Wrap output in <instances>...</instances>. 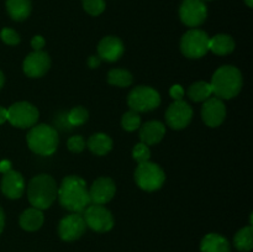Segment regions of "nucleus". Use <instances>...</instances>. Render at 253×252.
Segmentation results:
<instances>
[{"mask_svg":"<svg viewBox=\"0 0 253 252\" xmlns=\"http://www.w3.org/2000/svg\"><path fill=\"white\" fill-rule=\"evenodd\" d=\"M124 51H125V47L119 37L106 36L99 42V57L108 62H115L120 59V57H123Z\"/></svg>","mask_w":253,"mask_h":252,"instance_id":"obj_17","label":"nucleus"},{"mask_svg":"<svg viewBox=\"0 0 253 252\" xmlns=\"http://www.w3.org/2000/svg\"><path fill=\"white\" fill-rule=\"evenodd\" d=\"M127 104L131 110L136 113H146L160 106L161 96L158 91L151 86L140 85L128 94Z\"/></svg>","mask_w":253,"mask_h":252,"instance_id":"obj_7","label":"nucleus"},{"mask_svg":"<svg viewBox=\"0 0 253 252\" xmlns=\"http://www.w3.org/2000/svg\"><path fill=\"white\" fill-rule=\"evenodd\" d=\"M165 180V172L158 165L150 161L138 163L135 170V182L141 189L146 192H153V190L160 189Z\"/></svg>","mask_w":253,"mask_h":252,"instance_id":"obj_5","label":"nucleus"},{"mask_svg":"<svg viewBox=\"0 0 253 252\" xmlns=\"http://www.w3.org/2000/svg\"><path fill=\"white\" fill-rule=\"evenodd\" d=\"M116 192V185L114 180L109 177H100L91 184L89 189V198L93 204L104 205L110 202Z\"/></svg>","mask_w":253,"mask_h":252,"instance_id":"obj_15","label":"nucleus"},{"mask_svg":"<svg viewBox=\"0 0 253 252\" xmlns=\"http://www.w3.org/2000/svg\"><path fill=\"white\" fill-rule=\"evenodd\" d=\"M235 49V41L229 35L220 34L210 39L209 41V51L217 56H225V54L231 53Z\"/></svg>","mask_w":253,"mask_h":252,"instance_id":"obj_21","label":"nucleus"},{"mask_svg":"<svg viewBox=\"0 0 253 252\" xmlns=\"http://www.w3.org/2000/svg\"><path fill=\"white\" fill-rule=\"evenodd\" d=\"M83 7L91 16H98L105 10V0H82Z\"/></svg>","mask_w":253,"mask_h":252,"instance_id":"obj_29","label":"nucleus"},{"mask_svg":"<svg viewBox=\"0 0 253 252\" xmlns=\"http://www.w3.org/2000/svg\"><path fill=\"white\" fill-rule=\"evenodd\" d=\"M51 67V59L43 51H35L25 58L22 68L30 78H40L44 76Z\"/></svg>","mask_w":253,"mask_h":252,"instance_id":"obj_14","label":"nucleus"},{"mask_svg":"<svg viewBox=\"0 0 253 252\" xmlns=\"http://www.w3.org/2000/svg\"><path fill=\"white\" fill-rule=\"evenodd\" d=\"M0 37H1L2 41L6 44H10V46H15V44L20 43V36L15 30L9 29V27H5V29L1 30L0 32Z\"/></svg>","mask_w":253,"mask_h":252,"instance_id":"obj_31","label":"nucleus"},{"mask_svg":"<svg viewBox=\"0 0 253 252\" xmlns=\"http://www.w3.org/2000/svg\"><path fill=\"white\" fill-rule=\"evenodd\" d=\"M242 83V74L236 67L222 66L214 73L210 85L216 98L231 99L240 93Z\"/></svg>","mask_w":253,"mask_h":252,"instance_id":"obj_3","label":"nucleus"},{"mask_svg":"<svg viewBox=\"0 0 253 252\" xmlns=\"http://www.w3.org/2000/svg\"><path fill=\"white\" fill-rule=\"evenodd\" d=\"M9 170H11V163H10V161H1V162H0V172L4 174V173L9 172Z\"/></svg>","mask_w":253,"mask_h":252,"instance_id":"obj_36","label":"nucleus"},{"mask_svg":"<svg viewBox=\"0 0 253 252\" xmlns=\"http://www.w3.org/2000/svg\"><path fill=\"white\" fill-rule=\"evenodd\" d=\"M169 94L174 100H183L184 89H183L179 84H174V85H172V88L169 89Z\"/></svg>","mask_w":253,"mask_h":252,"instance_id":"obj_33","label":"nucleus"},{"mask_svg":"<svg viewBox=\"0 0 253 252\" xmlns=\"http://www.w3.org/2000/svg\"><path fill=\"white\" fill-rule=\"evenodd\" d=\"M108 82L111 85L125 88L132 84V74L126 69H111L108 73Z\"/></svg>","mask_w":253,"mask_h":252,"instance_id":"obj_26","label":"nucleus"},{"mask_svg":"<svg viewBox=\"0 0 253 252\" xmlns=\"http://www.w3.org/2000/svg\"><path fill=\"white\" fill-rule=\"evenodd\" d=\"M245 2H246V5L249 7H252L253 6V0H244Z\"/></svg>","mask_w":253,"mask_h":252,"instance_id":"obj_40","label":"nucleus"},{"mask_svg":"<svg viewBox=\"0 0 253 252\" xmlns=\"http://www.w3.org/2000/svg\"><path fill=\"white\" fill-rule=\"evenodd\" d=\"M39 120V110L27 101L15 103L7 109V121L19 128L32 127Z\"/></svg>","mask_w":253,"mask_h":252,"instance_id":"obj_8","label":"nucleus"},{"mask_svg":"<svg viewBox=\"0 0 253 252\" xmlns=\"http://www.w3.org/2000/svg\"><path fill=\"white\" fill-rule=\"evenodd\" d=\"M208 9L203 0H183L179 7V17L184 25L197 27L207 20Z\"/></svg>","mask_w":253,"mask_h":252,"instance_id":"obj_10","label":"nucleus"},{"mask_svg":"<svg viewBox=\"0 0 253 252\" xmlns=\"http://www.w3.org/2000/svg\"><path fill=\"white\" fill-rule=\"evenodd\" d=\"M67 146H68L69 151L74 153H79L85 147V141H84V138L81 135L72 136L68 140V142H67Z\"/></svg>","mask_w":253,"mask_h":252,"instance_id":"obj_32","label":"nucleus"},{"mask_svg":"<svg viewBox=\"0 0 253 252\" xmlns=\"http://www.w3.org/2000/svg\"><path fill=\"white\" fill-rule=\"evenodd\" d=\"M7 120V109L0 106V125Z\"/></svg>","mask_w":253,"mask_h":252,"instance_id":"obj_37","label":"nucleus"},{"mask_svg":"<svg viewBox=\"0 0 253 252\" xmlns=\"http://www.w3.org/2000/svg\"><path fill=\"white\" fill-rule=\"evenodd\" d=\"M1 192L10 199H19L25 192L24 177L12 169L4 173L1 179Z\"/></svg>","mask_w":253,"mask_h":252,"instance_id":"obj_16","label":"nucleus"},{"mask_svg":"<svg viewBox=\"0 0 253 252\" xmlns=\"http://www.w3.org/2000/svg\"><path fill=\"white\" fill-rule=\"evenodd\" d=\"M86 145H88L89 150H90L94 155L104 156L106 155V153L110 152L111 148H113V140H111L108 135H105V133L99 132L91 135L90 137H89Z\"/></svg>","mask_w":253,"mask_h":252,"instance_id":"obj_23","label":"nucleus"},{"mask_svg":"<svg viewBox=\"0 0 253 252\" xmlns=\"http://www.w3.org/2000/svg\"><path fill=\"white\" fill-rule=\"evenodd\" d=\"M101 63V58L99 56H90L88 58V66L90 68H98Z\"/></svg>","mask_w":253,"mask_h":252,"instance_id":"obj_35","label":"nucleus"},{"mask_svg":"<svg viewBox=\"0 0 253 252\" xmlns=\"http://www.w3.org/2000/svg\"><path fill=\"white\" fill-rule=\"evenodd\" d=\"M166 133V127L161 121H148L143 124L140 128L141 142L145 145H156L163 138Z\"/></svg>","mask_w":253,"mask_h":252,"instance_id":"obj_18","label":"nucleus"},{"mask_svg":"<svg viewBox=\"0 0 253 252\" xmlns=\"http://www.w3.org/2000/svg\"><path fill=\"white\" fill-rule=\"evenodd\" d=\"M203 1H210V0H203Z\"/></svg>","mask_w":253,"mask_h":252,"instance_id":"obj_41","label":"nucleus"},{"mask_svg":"<svg viewBox=\"0 0 253 252\" xmlns=\"http://www.w3.org/2000/svg\"><path fill=\"white\" fill-rule=\"evenodd\" d=\"M85 221L83 216L78 212H72L61 220L58 225L59 237L64 241H74L78 240L85 231Z\"/></svg>","mask_w":253,"mask_h":252,"instance_id":"obj_12","label":"nucleus"},{"mask_svg":"<svg viewBox=\"0 0 253 252\" xmlns=\"http://www.w3.org/2000/svg\"><path fill=\"white\" fill-rule=\"evenodd\" d=\"M31 0H6V10L15 21H22L31 14Z\"/></svg>","mask_w":253,"mask_h":252,"instance_id":"obj_22","label":"nucleus"},{"mask_svg":"<svg viewBox=\"0 0 253 252\" xmlns=\"http://www.w3.org/2000/svg\"><path fill=\"white\" fill-rule=\"evenodd\" d=\"M83 219L86 226L96 232L110 231L114 226V217L105 207L99 204L89 205L84 210Z\"/></svg>","mask_w":253,"mask_h":252,"instance_id":"obj_9","label":"nucleus"},{"mask_svg":"<svg viewBox=\"0 0 253 252\" xmlns=\"http://www.w3.org/2000/svg\"><path fill=\"white\" fill-rule=\"evenodd\" d=\"M44 43H46L44 39L42 36H40V35H37V36H35L31 40V46L35 51H42V48L44 47Z\"/></svg>","mask_w":253,"mask_h":252,"instance_id":"obj_34","label":"nucleus"},{"mask_svg":"<svg viewBox=\"0 0 253 252\" xmlns=\"http://www.w3.org/2000/svg\"><path fill=\"white\" fill-rule=\"evenodd\" d=\"M212 94V89L210 83L208 82H197V83L192 84L188 89V95L193 101H205L209 99Z\"/></svg>","mask_w":253,"mask_h":252,"instance_id":"obj_25","label":"nucleus"},{"mask_svg":"<svg viewBox=\"0 0 253 252\" xmlns=\"http://www.w3.org/2000/svg\"><path fill=\"white\" fill-rule=\"evenodd\" d=\"M4 82H5V77L4 74H2V72L0 71V89H1L2 85H4Z\"/></svg>","mask_w":253,"mask_h":252,"instance_id":"obj_39","label":"nucleus"},{"mask_svg":"<svg viewBox=\"0 0 253 252\" xmlns=\"http://www.w3.org/2000/svg\"><path fill=\"white\" fill-rule=\"evenodd\" d=\"M58 187L56 180L48 174H39L30 180L27 185V198L36 209H48L57 198Z\"/></svg>","mask_w":253,"mask_h":252,"instance_id":"obj_2","label":"nucleus"},{"mask_svg":"<svg viewBox=\"0 0 253 252\" xmlns=\"http://www.w3.org/2000/svg\"><path fill=\"white\" fill-rule=\"evenodd\" d=\"M4 225H5V215H4V211H2V209L0 208V234H1L2 230H4Z\"/></svg>","mask_w":253,"mask_h":252,"instance_id":"obj_38","label":"nucleus"},{"mask_svg":"<svg viewBox=\"0 0 253 252\" xmlns=\"http://www.w3.org/2000/svg\"><path fill=\"white\" fill-rule=\"evenodd\" d=\"M132 157L137 163H142V162H147V161H150L151 151L150 148H148V146L142 142L137 143L132 150Z\"/></svg>","mask_w":253,"mask_h":252,"instance_id":"obj_30","label":"nucleus"},{"mask_svg":"<svg viewBox=\"0 0 253 252\" xmlns=\"http://www.w3.org/2000/svg\"><path fill=\"white\" fill-rule=\"evenodd\" d=\"M226 116V108L221 99L211 98L207 99L202 108L203 121L210 127H217L222 124Z\"/></svg>","mask_w":253,"mask_h":252,"instance_id":"obj_13","label":"nucleus"},{"mask_svg":"<svg viewBox=\"0 0 253 252\" xmlns=\"http://www.w3.org/2000/svg\"><path fill=\"white\" fill-rule=\"evenodd\" d=\"M210 37L202 30L193 29L183 35L180 40V51L188 58H200L209 51Z\"/></svg>","mask_w":253,"mask_h":252,"instance_id":"obj_6","label":"nucleus"},{"mask_svg":"<svg viewBox=\"0 0 253 252\" xmlns=\"http://www.w3.org/2000/svg\"><path fill=\"white\" fill-rule=\"evenodd\" d=\"M193 109L187 101L174 100L167 109L166 113V121L168 126L174 130L187 127L192 121Z\"/></svg>","mask_w":253,"mask_h":252,"instance_id":"obj_11","label":"nucleus"},{"mask_svg":"<svg viewBox=\"0 0 253 252\" xmlns=\"http://www.w3.org/2000/svg\"><path fill=\"white\" fill-rule=\"evenodd\" d=\"M59 203L64 209L72 212H83L90 205L89 189L79 175H68L62 180L57 192Z\"/></svg>","mask_w":253,"mask_h":252,"instance_id":"obj_1","label":"nucleus"},{"mask_svg":"<svg viewBox=\"0 0 253 252\" xmlns=\"http://www.w3.org/2000/svg\"><path fill=\"white\" fill-rule=\"evenodd\" d=\"M202 252H231L230 242L219 234H208L200 244Z\"/></svg>","mask_w":253,"mask_h":252,"instance_id":"obj_19","label":"nucleus"},{"mask_svg":"<svg viewBox=\"0 0 253 252\" xmlns=\"http://www.w3.org/2000/svg\"><path fill=\"white\" fill-rule=\"evenodd\" d=\"M234 244L239 251L249 252L253 247V227L252 225L244 227L234 237Z\"/></svg>","mask_w":253,"mask_h":252,"instance_id":"obj_24","label":"nucleus"},{"mask_svg":"<svg viewBox=\"0 0 253 252\" xmlns=\"http://www.w3.org/2000/svg\"><path fill=\"white\" fill-rule=\"evenodd\" d=\"M27 145L32 152L41 156H51L58 147V133L52 126L41 125L32 126L27 133Z\"/></svg>","mask_w":253,"mask_h":252,"instance_id":"obj_4","label":"nucleus"},{"mask_svg":"<svg viewBox=\"0 0 253 252\" xmlns=\"http://www.w3.org/2000/svg\"><path fill=\"white\" fill-rule=\"evenodd\" d=\"M88 110L85 108H83V106H76L67 115V120L73 126L83 125V124H85L88 121Z\"/></svg>","mask_w":253,"mask_h":252,"instance_id":"obj_27","label":"nucleus"},{"mask_svg":"<svg viewBox=\"0 0 253 252\" xmlns=\"http://www.w3.org/2000/svg\"><path fill=\"white\" fill-rule=\"evenodd\" d=\"M44 216L42 211L36 208L26 209L20 216V226L26 231H36L43 225Z\"/></svg>","mask_w":253,"mask_h":252,"instance_id":"obj_20","label":"nucleus"},{"mask_svg":"<svg viewBox=\"0 0 253 252\" xmlns=\"http://www.w3.org/2000/svg\"><path fill=\"white\" fill-rule=\"evenodd\" d=\"M121 125L123 128L126 131H135L137 130L141 126V116L140 114L136 113V111L130 110L127 113H125L121 119Z\"/></svg>","mask_w":253,"mask_h":252,"instance_id":"obj_28","label":"nucleus"}]
</instances>
